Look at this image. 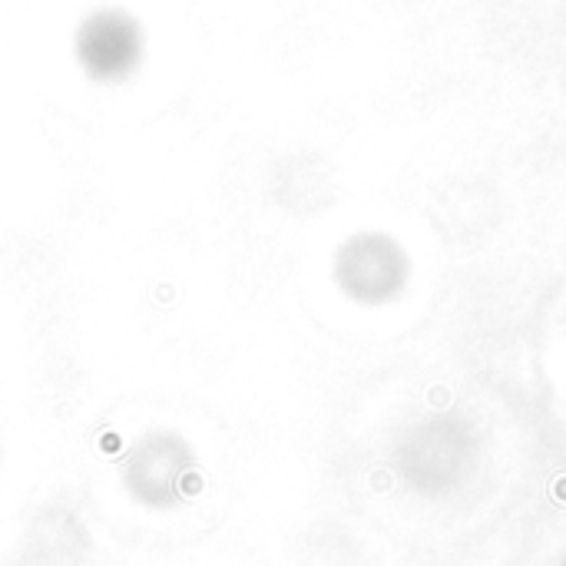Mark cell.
I'll return each instance as SVG.
<instances>
[{"mask_svg": "<svg viewBox=\"0 0 566 566\" xmlns=\"http://www.w3.org/2000/svg\"><path fill=\"white\" fill-rule=\"evenodd\" d=\"M335 285L361 308L398 302L411 285V255L391 232L358 229L335 252Z\"/></svg>", "mask_w": 566, "mask_h": 566, "instance_id": "1", "label": "cell"}]
</instances>
